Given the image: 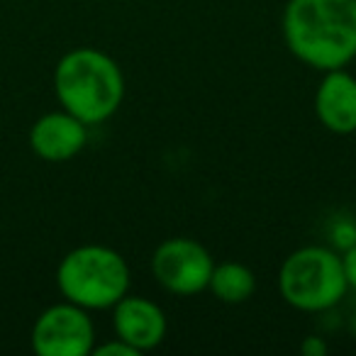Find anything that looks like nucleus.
Instances as JSON below:
<instances>
[{"instance_id":"f257e3e1","label":"nucleus","mask_w":356,"mask_h":356,"mask_svg":"<svg viewBox=\"0 0 356 356\" xmlns=\"http://www.w3.org/2000/svg\"><path fill=\"white\" fill-rule=\"evenodd\" d=\"M283 40L312 69H344L356 59V0H288Z\"/></svg>"},{"instance_id":"f03ea898","label":"nucleus","mask_w":356,"mask_h":356,"mask_svg":"<svg viewBox=\"0 0 356 356\" xmlns=\"http://www.w3.org/2000/svg\"><path fill=\"white\" fill-rule=\"evenodd\" d=\"M54 90L66 113L86 124H100L124 98L120 66L98 49H74L56 64Z\"/></svg>"},{"instance_id":"7ed1b4c3","label":"nucleus","mask_w":356,"mask_h":356,"mask_svg":"<svg viewBox=\"0 0 356 356\" xmlns=\"http://www.w3.org/2000/svg\"><path fill=\"white\" fill-rule=\"evenodd\" d=\"M61 296L86 310L113 307L129 291V266L115 249L86 244L61 259L56 268Z\"/></svg>"},{"instance_id":"20e7f679","label":"nucleus","mask_w":356,"mask_h":356,"mask_svg":"<svg viewBox=\"0 0 356 356\" xmlns=\"http://www.w3.org/2000/svg\"><path fill=\"white\" fill-rule=\"evenodd\" d=\"M278 291L291 307L302 312H322L346 296L341 257L327 247H302L283 261L278 271Z\"/></svg>"},{"instance_id":"39448f33","label":"nucleus","mask_w":356,"mask_h":356,"mask_svg":"<svg viewBox=\"0 0 356 356\" xmlns=\"http://www.w3.org/2000/svg\"><path fill=\"white\" fill-rule=\"evenodd\" d=\"M213 257L200 242L173 237L159 244L152 257L154 278L173 296H198L208 288L213 273Z\"/></svg>"},{"instance_id":"423d86ee","label":"nucleus","mask_w":356,"mask_h":356,"mask_svg":"<svg viewBox=\"0 0 356 356\" xmlns=\"http://www.w3.org/2000/svg\"><path fill=\"white\" fill-rule=\"evenodd\" d=\"M95 346V330L86 307L51 305L32 327V349L40 356H86Z\"/></svg>"},{"instance_id":"0eeeda50","label":"nucleus","mask_w":356,"mask_h":356,"mask_svg":"<svg viewBox=\"0 0 356 356\" xmlns=\"http://www.w3.org/2000/svg\"><path fill=\"white\" fill-rule=\"evenodd\" d=\"M115 337L142 354L159 346L166 337V315L156 302L139 296H124L115 302Z\"/></svg>"},{"instance_id":"6e6552de","label":"nucleus","mask_w":356,"mask_h":356,"mask_svg":"<svg viewBox=\"0 0 356 356\" xmlns=\"http://www.w3.org/2000/svg\"><path fill=\"white\" fill-rule=\"evenodd\" d=\"M88 124L71 113L42 115L30 129V147L44 161H69L88 142Z\"/></svg>"},{"instance_id":"1a4fd4ad","label":"nucleus","mask_w":356,"mask_h":356,"mask_svg":"<svg viewBox=\"0 0 356 356\" xmlns=\"http://www.w3.org/2000/svg\"><path fill=\"white\" fill-rule=\"evenodd\" d=\"M317 120L334 134L356 132V79L344 69L325 71L315 93Z\"/></svg>"},{"instance_id":"9d476101","label":"nucleus","mask_w":356,"mask_h":356,"mask_svg":"<svg viewBox=\"0 0 356 356\" xmlns=\"http://www.w3.org/2000/svg\"><path fill=\"white\" fill-rule=\"evenodd\" d=\"M208 288L220 302L227 305H239V302L249 300L257 291V278H254L252 268L237 261H225L220 266H213L210 273Z\"/></svg>"},{"instance_id":"9b49d317","label":"nucleus","mask_w":356,"mask_h":356,"mask_svg":"<svg viewBox=\"0 0 356 356\" xmlns=\"http://www.w3.org/2000/svg\"><path fill=\"white\" fill-rule=\"evenodd\" d=\"M90 354H95V356H137L139 351L134 349V346H129L127 341H122V339H118V337H115V339L108 341V344L93 346V351H90Z\"/></svg>"},{"instance_id":"f8f14e48","label":"nucleus","mask_w":356,"mask_h":356,"mask_svg":"<svg viewBox=\"0 0 356 356\" xmlns=\"http://www.w3.org/2000/svg\"><path fill=\"white\" fill-rule=\"evenodd\" d=\"M341 268H344L346 286L356 291V244H351V247L341 254Z\"/></svg>"},{"instance_id":"ddd939ff","label":"nucleus","mask_w":356,"mask_h":356,"mask_svg":"<svg viewBox=\"0 0 356 356\" xmlns=\"http://www.w3.org/2000/svg\"><path fill=\"white\" fill-rule=\"evenodd\" d=\"M300 351L305 356H325L327 354V341L322 337H305L300 344Z\"/></svg>"}]
</instances>
